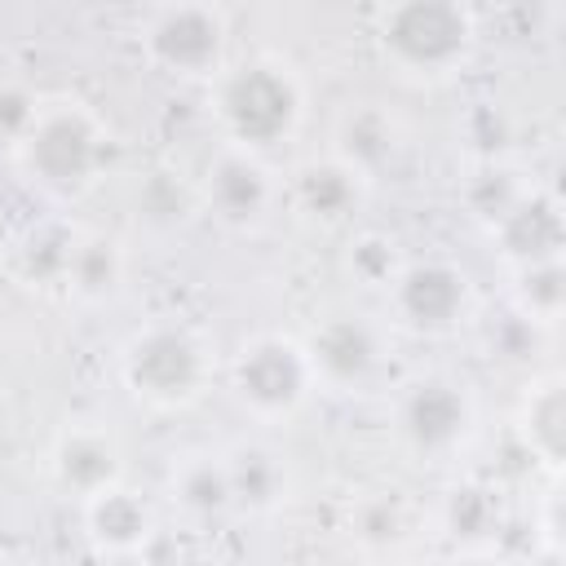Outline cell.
Returning a JSON list of instances; mask_svg holds the SVG:
<instances>
[{"label":"cell","mask_w":566,"mask_h":566,"mask_svg":"<svg viewBox=\"0 0 566 566\" xmlns=\"http://www.w3.org/2000/svg\"><path fill=\"white\" fill-rule=\"evenodd\" d=\"M80 230L71 221H57V217H44L35 226H27L18 239H13V270L27 287H62V274H66V261H71V248H75Z\"/></svg>","instance_id":"23"},{"label":"cell","mask_w":566,"mask_h":566,"mask_svg":"<svg viewBox=\"0 0 566 566\" xmlns=\"http://www.w3.org/2000/svg\"><path fill=\"white\" fill-rule=\"evenodd\" d=\"M389 327L416 340H451L478 314V287L451 256H407L385 287Z\"/></svg>","instance_id":"8"},{"label":"cell","mask_w":566,"mask_h":566,"mask_svg":"<svg viewBox=\"0 0 566 566\" xmlns=\"http://www.w3.org/2000/svg\"><path fill=\"white\" fill-rule=\"evenodd\" d=\"M314 380L327 394H367L389 367V327L367 310H327L301 336Z\"/></svg>","instance_id":"9"},{"label":"cell","mask_w":566,"mask_h":566,"mask_svg":"<svg viewBox=\"0 0 566 566\" xmlns=\"http://www.w3.org/2000/svg\"><path fill=\"white\" fill-rule=\"evenodd\" d=\"M416 535V513L398 491H363L349 504V539L367 557H389Z\"/></svg>","instance_id":"22"},{"label":"cell","mask_w":566,"mask_h":566,"mask_svg":"<svg viewBox=\"0 0 566 566\" xmlns=\"http://www.w3.org/2000/svg\"><path fill=\"white\" fill-rule=\"evenodd\" d=\"M531 186H535V181H531L509 155H500V159H469V168H464V177H460V186H455V199H460V208L469 212V221H478V226L486 230V226L500 221Z\"/></svg>","instance_id":"21"},{"label":"cell","mask_w":566,"mask_h":566,"mask_svg":"<svg viewBox=\"0 0 566 566\" xmlns=\"http://www.w3.org/2000/svg\"><path fill=\"white\" fill-rule=\"evenodd\" d=\"M535 531H539L548 557H562V553H566V535H562V491H557V486L544 495V504H539V513H535Z\"/></svg>","instance_id":"29"},{"label":"cell","mask_w":566,"mask_h":566,"mask_svg":"<svg viewBox=\"0 0 566 566\" xmlns=\"http://www.w3.org/2000/svg\"><path fill=\"white\" fill-rule=\"evenodd\" d=\"M195 195H199V212H208L221 230L256 234L283 208V177L265 155L221 142L208 155L203 172L195 177Z\"/></svg>","instance_id":"10"},{"label":"cell","mask_w":566,"mask_h":566,"mask_svg":"<svg viewBox=\"0 0 566 566\" xmlns=\"http://www.w3.org/2000/svg\"><path fill=\"white\" fill-rule=\"evenodd\" d=\"M115 376L124 394L146 411L181 416L208 398L217 380V354L195 323L159 314L124 336L115 354Z\"/></svg>","instance_id":"4"},{"label":"cell","mask_w":566,"mask_h":566,"mask_svg":"<svg viewBox=\"0 0 566 566\" xmlns=\"http://www.w3.org/2000/svg\"><path fill=\"white\" fill-rule=\"evenodd\" d=\"M513 442L548 478L562 473V460H566V380H562V371H539L526 380V389L513 407Z\"/></svg>","instance_id":"15"},{"label":"cell","mask_w":566,"mask_h":566,"mask_svg":"<svg viewBox=\"0 0 566 566\" xmlns=\"http://www.w3.org/2000/svg\"><path fill=\"white\" fill-rule=\"evenodd\" d=\"M234 407L256 424H292L318 394L305 340L292 332H252L226 363Z\"/></svg>","instance_id":"6"},{"label":"cell","mask_w":566,"mask_h":566,"mask_svg":"<svg viewBox=\"0 0 566 566\" xmlns=\"http://www.w3.org/2000/svg\"><path fill=\"white\" fill-rule=\"evenodd\" d=\"M504 491L486 478H460L447 486L438 504V531L460 544V553H478V544H491L504 531Z\"/></svg>","instance_id":"20"},{"label":"cell","mask_w":566,"mask_h":566,"mask_svg":"<svg viewBox=\"0 0 566 566\" xmlns=\"http://www.w3.org/2000/svg\"><path fill=\"white\" fill-rule=\"evenodd\" d=\"M402 261H407L402 243L385 230H354L340 248V274L358 292H385L402 270Z\"/></svg>","instance_id":"26"},{"label":"cell","mask_w":566,"mask_h":566,"mask_svg":"<svg viewBox=\"0 0 566 566\" xmlns=\"http://www.w3.org/2000/svg\"><path fill=\"white\" fill-rule=\"evenodd\" d=\"M208 115L226 146L270 155L305 128L310 93L292 62L274 53H252L226 62L208 80Z\"/></svg>","instance_id":"2"},{"label":"cell","mask_w":566,"mask_h":566,"mask_svg":"<svg viewBox=\"0 0 566 566\" xmlns=\"http://www.w3.org/2000/svg\"><path fill=\"white\" fill-rule=\"evenodd\" d=\"M226 473H230L234 513L243 517H270L292 495V464L265 438H243L226 447Z\"/></svg>","instance_id":"17"},{"label":"cell","mask_w":566,"mask_h":566,"mask_svg":"<svg viewBox=\"0 0 566 566\" xmlns=\"http://www.w3.org/2000/svg\"><path fill=\"white\" fill-rule=\"evenodd\" d=\"M367 190H371V181L358 168H349L340 155L323 150V155L301 159L283 177V208L314 230H340L363 212Z\"/></svg>","instance_id":"12"},{"label":"cell","mask_w":566,"mask_h":566,"mask_svg":"<svg viewBox=\"0 0 566 566\" xmlns=\"http://www.w3.org/2000/svg\"><path fill=\"white\" fill-rule=\"evenodd\" d=\"M460 137L473 146V155H469V159H500V155H504L509 124H504V115H500L491 102H478V106L464 115Z\"/></svg>","instance_id":"28"},{"label":"cell","mask_w":566,"mask_h":566,"mask_svg":"<svg viewBox=\"0 0 566 566\" xmlns=\"http://www.w3.org/2000/svg\"><path fill=\"white\" fill-rule=\"evenodd\" d=\"M124 283H128V252H124V243L115 234H102V230H80L57 292H66L84 310H102V305L119 301Z\"/></svg>","instance_id":"18"},{"label":"cell","mask_w":566,"mask_h":566,"mask_svg":"<svg viewBox=\"0 0 566 566\" xmlns=\"http://www.w3.org/2000/svg\"><path fill=\"white\" fill-rule=\"evenodd\" d=\"M491 252L500 256L504 270L535 265V261H557L566 252V212L562 199L548 186H531L500 221L486 226Z\"/></svg>","instance_id":"14"},{"label":"cell","mask_w":566,"mask_h":566,"mask_svg":"<svg viewBox=\"0 0 566 566\" xmlns=\"http://www.w3.org/2000/svg\"><path fill=\"white\" fill-rule=\"evenodd\" d=\"M482 407L464 376L455 371H420L402 380L389 398V433L402 455L416 464H447L469 451L478 438Z\"/></svg>","instance_id":"5"},{"label":"cell","mask_w":566,"mask_h":566,"mask_svg":"<svg viewBox=\"0 0 566 566\" xmlns=\"http://www.w3.org/2000/svg\"><path fill=\"white\" fill-rule=\"evenodd\" d=\"M80 522H84V539L97 557H111V562H133V557H146L150 544L159 539V513L155 504L124 482L88 495L80 504Z\"/></svg>","instance_id":"13"},{"label":"cell","mask_w":566,"mask_h":566,"mask_svg":"<svg viewBox=\"0 0 566 566\" xmlns=\"http://www.w3.org/2000/svg\"><path fill=\"white\" fill-rule=\"evenodd\" d=\"M111 155H115V137L106 115L75 93H53L40 102L27 137L9 159L22 172V181L44 199L80 203L102 186Z\"/></svg>","instance_id":"1"},{"label":"cell","mask_w":566,"mask_h":566,"mask_svg":"<svg viewBox=\"0 0 566 566\" xmlns=\"http://www.w3.org/2000/svg\"><path fill=\"white\" fill-rule=\"evenodd\" d=\"M142 62L181 84H208L230 62V22L217 0H159L137 27Z\"/></svg>","instance_id":"7"},{"label":"cell","mask_w":566,"mask_h":566,"mask_svg":"<svg viewBox=\"0 0 566 566\" xmlns=\"http://www.w3.org/2000/svg\"><path fill=\"white\" fill-rule=\"evenodd\" d=\"M44 469H49V482L66 500L84 504L88 495L128 478V451L115 429H106L97 420H71L53 433Z\"/></svg>","instance_id":"11"},{"label":"cell","mask_w":566,"mask_h":566,"mask_svg":"<svg viewBox=\"0 0 566 566\" xmlns=\"http://www.w3.org/2000/svg\"><path fill=\"white\" fill-rule=\"evenodd\" d=\"M164 495L177 509L181 522L190 526H217L234 513L230 495V473H226V451L217 447H190L172 455L164 473Z\"/></svg>","instance_id":"16"},{"label":"cell","mask_w":566,"mask_h":566,"mask_svg":"<svg viewBox=\"0 0 566 566\" xmlns=\"http://www.w3.org/2000/svg\"><path fill=\"white\" fill-rule=\"evenodd\" d=\"M509 305L522 323H531L539 332L557 327L562 314H566V265H562V256L509 270Z\"/></svg>","instance_id":"24"},{"label":"cell","mask_w":566,"mask_h":566,"mask_svg":"<svg viewBox=\"0 0 566 566\" xmlns=\"http://www.w3.org/2000/svg\"><path fill=\"white\" fill-rule=\"evenodd\" d=\"M40 102H44V93H35L27 80H13V75L0 80V150L4 155L18 150V142L27 137Z\"/></svg>","instance_id":"27"},{"label":"cell","mask_w":566,"mask_h":566,"mask_svg":"<svg viewBox=\"0 0 566 566\" xmlns=\"http://www.w3.org/2000/svg\"><path fill=\"white\" fill-rule=\"evenodd\" d=\"M371 49L402 84H447L478 53V13L469 0H380Z\"/></svg>","instance_id":"3"},{"label":"cell","mask_w":566,"mask_h":566,"mask_svg":"<svg viewBox=\"0 0 566 566\" xmlns=\"http://www.w3.org/2000/svg\"><path fill=\"white\" fill-rule=\"evenodd\" d=\"M402 150L398 119L376 102H354L340 111L332 128V155H340L349 168H358L367 181H376Z\"/></svg>","instance_id":"19"},{"label":"cell","mask_w":566,"mask_h":566,"mask_svg":"<svg viewBox=\"0 0 566 566\" xmlns=\"http://www.w3.org/2000/svg\"><path fill=\"white\" fill-rule=\"evenodd\" d=\"M199 212V195H195V181H186L181 172L172 168H155L137 181V195H133V217L142 230L150 234H172L181 230L190 217Z\"/></svg>","instance_id":"25"}]
</instances>
